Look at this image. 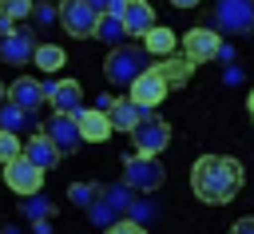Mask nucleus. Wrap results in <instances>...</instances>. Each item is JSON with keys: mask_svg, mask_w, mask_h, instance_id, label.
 Segmentation results:
<instances>
[{"mask_svg": "<svg viewBox=\"0 0 254 234\" xmlns=\"http://www.w3.org/2000/svg\"><path fill=\"white\" fill-rule=\"evenodd\" d=\"M242 163L230 155H198L190 163V190L206 206H226L242 190Z\"/></svg>", "mask_w": 254, "mask_h": 234, "instance_id": "f257e3e1", "label": "nucleus"}, {"mask_svg": "<svg viewBox=\"0 0 254 234\" xmlns=\"http://www.w3.org/2000/svg\"><path fill=\"white\" fill-rule=\"evenodd\" d=\"M123 182L131 186V190H139V194H155L163 182H167V171H163V163H159V155H123Z\"/></svg>", "mask_w": 254, "mask_h": 234, "instance_id": "f03ea898", "label": "nucleus"}, {"mask_svg": "<svg viewBox=\"0 0 254 234\" xmlns=\"http://www.w3.org/2000/svg\"><path fill=\"white\" fill-rule=\"evenodd\" d=\"M147 67V52L135 48V44H119L107 52V63H103V75L115 83V87H131V79Z\"/></svg>", "mask_w": 254, "mask_h": 234, "instance_id": "7ed1b4c3", "label": "nucleus"}, {"mask_svg": "<svg viewBox=\"0 0 254 234\" xmlns=\"http://www.w3.org/2000/svg\"><path fill=\"white\" fill-rule=\"evenodd\" d=\"M167 91H171V79H167V75H163L155 63H147V67H143V71L131 79V87H127V95H131V99H135L143 111H155V107L167 99Z\"/></svg>", "mask_w": 254, "mask_h": 234, "instance_id": "20e7f679", "label": "nucleus"}, {"mask_svg": "<svg viewBox=\"0 0 254 234\" xmlns=\"http://www.w3.org/2000/svg\"><path fill=\"white\" fill-rule=\"evenodd\" d=\"M4 186L16 190L20 198L40 194V190H44V167H36L28 155H16V159L4 163Z\"/></svg>", "mask_w": 254, "mask_h": 234, "instance_id": "39448f33", "label": "nucleus"}, {"mask_svg": "<svg viewBox=\"0 0 254 234\" xmlns=\"http://www.w3.org/2000/svg\"><path fill=\"white\" fill-rule=\"evenodd\" d=\"M131 143H135V151H139V155H163V151L171 147V123L147 111V115H143V123L131 131Z\"/></svg>", "mask_w": 254, "mask_h": 234, "instance_id": "423d86ee", "label": "nucleus"}, {"mask_svg": "<svg viewBox=\"0 0 254 234\" xmlns=\"http://www.w3.org/2000/svg\"><path fill=\"white\" fill-rule=\"evenodd\" d=\"M95 20H99V12H95L87 0H64V4H60V24H64V32L75 36V40L95 36Z\"/></svg>", "mask_w": 254, "mask_h": 234, "instance_id": "0eeeda50", "label": "nucleus"}, {"mask_svg": "<svg viewBox=\"0 0 254 234\" xmlns=\"http://www.w3.org/2000/svg\"><path fill=\"white\" fill-rule=\"evenodd\" d=\"M218 52H222V36H218L214 28H190V32L183 36V56H187L194 67L218 59Z\"/></svg>", "mask_w": 254, "mask_h": 234, "instance_id": "6e6552de", "label": "nucleus"}, {"mask_svg": "<svg viewBox=\"0 0 254 234\" xmlns=\"http://www.w3.org/2000/svg\"><path fill=\"white\" fill-rule=\"evenodd\" d=\"M214 20L222 32H250L254 28V0H218Z\"/></svg>", "mask_w": 254, "mask_h": 234, "instance_id": "1a4fd4ad", "label": "nucleus"}, {"mask_svg": "<svg viewBox=\"0 0 254 234\" xmlns=\"http://www.w3.org/2000/svg\"><path fill=\"white\" fill-rule=\"evenodd\" d=\"M44 91H48V99H52L56 111H64V115H79L83 111V87H79V79H56Z\"/></svg>", "mask_w": 254, "mask_h": 234, "instance_id": "9d476101", "label": "nucleus"}, {"mask_svg": "<svg viewBox=\"0 0 254 234\" xmlns=\"http://www.w3.org/2000/svg\"><path fill=\"white\" fill-rule=\"evenodd\" d=\"M75 123H79V139H83V143H107V139L115 135L107 111H99V107H83V111L75 115Z\"/></svg>", "mask_w": 254, "mask_h": 234, "instance_id": "9b49d317", "label": "nucleus"}, {"mask_svg": "<svg viewBox=\"0 0 254 234\" xmlns=\"http://www.w3.org/2000/svg\"><path fill=\"white\" fill-rule=\"evenodd\" d=\"M44 135L60 147V151H75L83 139H79V123H75V115H64V111H56L48 123H44Z\"/></svg>", "mask_w": 254, "mask_h": 234, "instance_id": "f8f14e48", "label": "nucleus"}, {"mask_svg": "<svg viewBox=\"0 0 254 234\" xmlns=\"http://www.w3.org/2000/svg\"><path fill=\"white\" fill-rule=\"evenodd\" d=\"M119 16H123L127 36H139V40L159 24V20H155V8H151L147 0H123V12H119Z\"/></svg>", "mask_w": 254, "mask_h": 234, "instance_id": "ddd939ff", "label": "nucleus"}, {"mask_svg": "<svg viewBox=\"0 0 254 234\" xmlns=\"http://www.w3.org/2000/svg\"><path fill=\"white\" fill-rule=\"evenodd\" d=\"M143 115H147V111H143L131 95H115V99H111V107H107V119H111V127H115V131H135V127L143 123Z\"/></svg>", "mask_w": 254, "mask_h": 234, "instance_id": "4468645a", "label": "nucleus"}, {"mask_svg": "<svg viewBox=\"0 0 254 234\" xmlns=\"http://www.w3.org/2000/svg\"><path fill=\"white\" fill-rule=\"evenodd\" d=\"M8 99H12L16 107H24V111H36V107L48 99V91H44V83H36L32 75H20V79L8 83Z\"/></svg>", "mask_w": 254, "mask_h": 234, "instance_id": "2eb2a0df", "label": "nucleus"}, {"mask_svg": "<svg viewBox=\"0 0 254 234\" xmlns=\"http://www.w3.org/2000/svg\"><path fill=\"white\" fill-rule=\"evenodd\" d=\"M24 155H28L36 167H44V171H48V167H56V163H60V155H64V151H60L44 131H32V135L24 139Z\"/></svg>", "mask_w": 254, "mask_h": 234, "instance_id": "dca6fc26", "label": "nucleus"}, {"mask_svg": "<svg viewBox=\"0 0 254 234\" xmlns=\"http://www.w3.org/2000/svg\"><path fill=\"white\" fill-rule=\"evenodd\" d=\"M32 32H12L0 36V59L4 63H32Z\"/></svg>", "mask_w": 254, "mask_h": 234, "instance_id": "f3484780", "label": "nucleus"}, {"mask_svg": "<svg viewBox=\"0 0 254 234\" xmlns=\"http://www.w3.org/2000/svg\"><path fill=\"white\" fill-rule=\"evenodd\" d=\"M175 48H179V40H175V32H171V28H163V24H155V28L143 36V52H147V56H155V59L171 56Z\"/></svg>", "mask_w": 254, "mask_h": 234, "instance_id": "a211bd4d", "label": "nucleus"}, {"mask_svg": "<svg viewBox=\"0 0 254 234\" xmlns=\"http://www.w3.org/2000/svg\"><path fill=\"white\" fill-rule=\"evenodd\" d=\"M95 40H103V44H111V48L127 44V28H123V16H115V12H103V16L95 20Z\"/></svg>", "mask_w": 254, "mask_h": 234, "instance_id": "6ab92c4d", "label": "nucleus"}, {"mask_svg": "<svg viewBox=\"0 0 254 234\" xmlns=\"http://www.w3.org/2000/svg\"><path fill=\"white\" fill-rule=\"evenodd\" d=\"M32 63H36L44 75H56V71L67 63V56H64V48H60V44H36V52H32Z\"/></svg>", "mask_w": 254, "mask_h": 234, "instance_id": "aec40b11", "label": "nucleus"}, {"mask_svg": "<svg viewBox=\"0 0 254 234\" xmlns=\"http://www.w3.org/2000/svg\"><path fill=\"white\" fill-rule=\"evenodd\" d=\"M155 67H159V71H163V75L171 79V87L187 83V79H190V71H194V63H190L187 56H183V59H175V56H163V59H159Z\"/></svg>", "mask_w": 254, "mask_h": 234, "instance_id": "412c9836", "label": "nucleus"}, {"mask_svg": "<svg viewBox=\"0 0 254 234\" xmlns=\"http://www.w3.org/2000/svg\"><path fill=\"white\" fill-rule=\"evenodd\" d=\"M32 115H36V111L16 107L12 99H4V103H0V127H4V131H16V135H20V127H28V123H32Z\"/></svg>", "mask_w": 254, "mask_h": 234, "instance_id": "4be33fe9", "label": "nucleus"}, {"mask_svg": "<svg viewBox=\"0 0 254 234\" xmlns=\"http://www.w3.org/2000/svg\"><path fill=\"white\" fill-rule=\"evenodd\" d=\"M103 198H107L119 214H127V210H131V202H135V194H131V186H127V182H107V186H103Z\"/></svg>", "mask_w": 254, "mask_h": 234, "instance_id": "5701e85b", "label": "nucleus"}, {"mask_svg": "<svg viewBox=\"0 0 254 234\" xmlns=\"http://www.w3.org/2000/svg\"><path fill=\"white\" fill-rule=\"evenodd\" d=\"M20 214L32 218V222L52 218V198H44V194H28V198H20Z\"/></svg>", "mask_w": 254, "mask_h": 234, "instance_id": "b1692460", "label": "nucleus"}, {"mask_svg": "<svg viewBox=\"0 0 254 234\" xmlns=\"http://www.w3.org/2000/svg\"><path fill=\"white\" fill-rule=\"evenodd\" d=\"M87 218H91L95 226H103V230H107V226H111L115 218H123V214H119V210H115V206H111V202H107V198L99 194V198H95V202L87 206Z\"/></svg>", "mask_w": 254, "mask_h": 234, "instance_id": "393cba45", "label": "nucleus"}, {"mask_svg": "<svg viewBox=\"0 0 254 234\" xmlns=\"http://www.w3.org/2000/svg\"><path fill=\"white\" fill-rule=\"evenodd\" d=\"M99 194H103V186H95V182H71V186H67V198H71L75 206H83V210H87Z\"/></svg>", "mask_w": 254, "mask_h": 234, "instance_id": "a878e982", "label": "nucleus"}, {"mask_svg": "<svg viewBox=\"0 0 254 234\" xmlns=\"http://www.w3.org/2000/svg\"><path fill=\"white\" fill-rule=\"evenodd\" d=\"M16 155H24V139H20L16 131H4V127H0V167H4L8 159H16Z\"/></svg>", "mask_w": 254, "mask_h": 234, "instance_id": "bb28decb", "label": "nucleus"}, {"mask_svg": "<svg viewBox=\"0 0 254 234\" xmlns=\"http://www.w3.org/2000/svg\"><path fill=\"white\" fill-rule=\"evenodd\" d=\"M32 4H36V0H0V16H8V20L20 24V20L32 16Z\"/></svg>", "mask_w": 254, "mask_h": 234, "instance_id": "cd10ccee", "label": "nucleus"}, {"mask_svg": "<svg viewBox=\"0 0 254 234\" xmlns=\"http://www.w3.org/2000/svg\"><path fill=\"white\" fill-rule=\"evenodd\" d=\"M127 218H135V222H151V218H159V206H155L151 198H135L131 210H127Z\"/></svg>", "mask_w": 254, "mask_h": 234, "instance_id": "c85d7f7f", "label": "nucleus"}, {"mask_svg": "<svg viewBox=\"0 0 254 234\" xmlns=\"http://www.w3.org/2000/svg\"><path fill=\"white\" fill-rule=\"evenodd\" d=\"M103 234H147V226H143V222H135V218H127V214H123V218H115V222H111V226H107V230H103Z\"/></svg>", "mask_w": 254, "mask_h": 234, "instance_id": "c756f323", "label": "nucleus"}, {"mask_svg": "<svg viewBox=\"0 0 254 234\" xmlns=\"http://www.w3.org/2000/svg\"><path fill=\"white\" fill-rule=\"evenodd\" d=\"M32 20H36V24H52V20H60V8H52V4H32Z\"/></svg>", "mask_w": 254, "mask_h": 234, "instance_id": "7c9ffc66", "label": "nucleus"}, {"mask_svg": "<svg viewBox=\"0 0 254 234\" xmlns=\"http://www.w3.org/2000/svg\"><path fill=\"white\" fill-rule=\"evenodd\" d=\"M230 234H254V218H238V222L230 226Z\"/></svg>", "mask_w": 254, "mask_h": 234, "instance_id": "2f4dec72", "label": "nucleus"}, {"mask_svg": "<svg viewBox=\"0 0 254 234\" xmlns=\"http://www.w3.org/2000/svg\"><path fill=\"white\" fill-rule=\"evenodd\" d=\"M16 32V20H8V16H0V36H12Z\"/></svg>", "mask_w": 254, "mask_h": 234, "instance_id": "473e14b6", "label": "nucleus"}, {"mask_svg": "<svg viewBox=\"0 0 254 234\" xmlns=\"http://www.w3.org/2000/svg\"><path fill=\"white\" fill-rule=\"evenodd\" d=\"M32 234H52V222H48V218H40V222H32Z\"/></svg>", "mask_w": 254, "mask_h": 234, "instance_id": "72a5a7b5", "label": "nucleus"}, {"mask_svg": "<svg viewBox=\"0 0 254 234\" xmlns=\"http://www.w3.org/2000/svg\"><path fill=\"white\" fill-rule=\"evenodd\" d=\"M171 4H175V8H194L198 0H171Z\"/></svg>", "mask_w": 254, "mask_h": 234, "instance_id": "f704fd0d", "label": "nucleus"}, {"mask_svg": "<svg viewBox=\"0 0 254 234\" xmlns=\"http://www.w3.org/2000/svg\"><path fill=\"white\" fill-rule=\"evenodd\" d=\"M246 111H250V119H254V87H250V95H246Z\"/></svg>", "mask_w": 254, "mask_h": 234, "instance_id": "c9c22d12", "label": "nucleus"}, {"mask_svg": "<svg viewBox=\"0 0 254 234\" xmlns=\"http://www.w3.org/2000/svg\"><path fill=\"white\" fill-rule=\"evenodd\" d=\"M4 99H8V87H4V83H0V103H4Z\"/></svg>", "mask_w": 254, "mask_h": 234, "instance_id": "e433bc0d", "label": "nucleus"}, {"mask_svg": "<svg viewBox=\"0 0 254 234\" xmlns=\"http://www.w3.org/2000/svg\"><path fill=\"white\" fill-rule=\"evenodd\" d=\"M4 234H20V230H16V226H8V230H4Z\"/></svg>", "mask_w": 254, "mask_h": 234, "instance_id": "4c0bfd02", "label": "nucleus"}, {"mask_svg": "<svg viewBox=\"0 0 254 234\" xmlns=\"http://www.w3.org/2000/svg\"><path fill=\"white\" fill-rule=\"evenodd\" d=\"M107 8H111V4H107Z\"/></svg>", "mask_w": 254, "mask_h": 234, "instance_id": "58836bf2", "label": "nucleus"}]
</instances>
